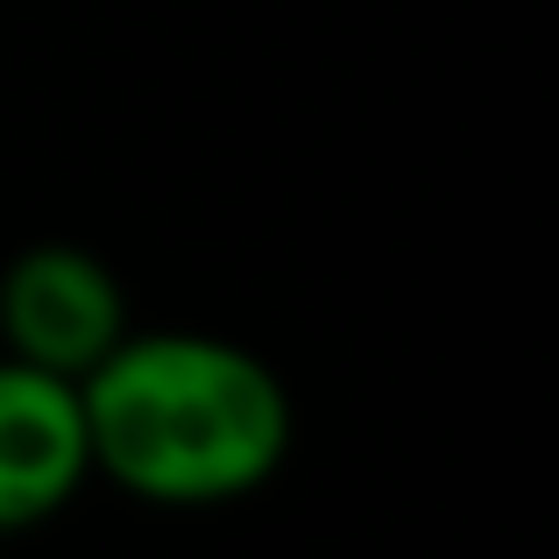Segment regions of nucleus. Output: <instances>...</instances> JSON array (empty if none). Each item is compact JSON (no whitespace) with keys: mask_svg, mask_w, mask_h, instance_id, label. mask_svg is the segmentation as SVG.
<instances>
[{"mask_svg":"<svg viewBox=\"0 0 559 559\" xmlns=\"http://www.w3.org/2000/svg\"><path fill=\"white\" fill-rule=\"evenodd\" d=\"M128 333V298L93 248L36 241L0 270V341L14 361L85 376Z\"/></svg>","mask_w":559,"mask_h":559,"instance_id":"nucleus-2","label":"nucleus"},{"mask_svg":"<svg viewBox=\"0 0 559 559\" xmlns=\"http://www.w3.org/2000/svg\"><path fill=\"white\" fill-rule=\"evenodd\" d=\"M93 475L79 376L0 355V532L57 518Z\"/></svg>","mask_w":559,"mask_h":559,"instance_id":"nucleus-3","label":"nucleus"},{"mask_svg":"<svg viewBox=\"0 0 559 559\" xmlns=\"http://www.w3.org/2000/svg\"><path fill=\"white\" fill-rule=\"evenodd\" d=\"M93 475L156 510L241 503L290 461L298 411L255 347L199 326L121 333L79 376Z\"/></svg>","mask_w":559,"mask_h":559,"instance_id":"nucleus-1","label":"nucleus"}]
</instances>
